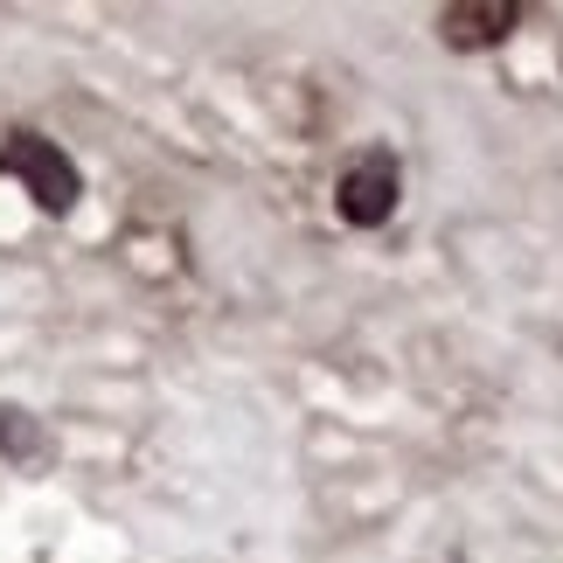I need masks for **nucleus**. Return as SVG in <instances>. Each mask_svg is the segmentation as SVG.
Masks as SVG:
<instances>
[{
    "label": "nucleus",
    "mask_w": 563,
    "mask_h": 563,
    "mask_svg": "<svg viewBox=\"0 0 563 563\" xmlns=\"http://www.w3.org/2000/svg\"><path fill=\"white\" fill-rule=\"evenodd\" d=\"M0 167L35 195L49 216H70L77 209V167H70V154H63L56 140H42V133H14L8 146H0Z\"/></svg>",
    "instance_id": "obj_1"
},
{
    "label": "nucleus",
    "mask_w": 563,
    "mask_h": 563,
    "mask_svg": "<svg viewBox=\"0 0 563 563\" xmlns=\"http://www.w3.org/2000/svg\"><path fill=\"white\" fill-rule=\"evenodd\" d=\"M334 209H341V223H355V230H376L397 216V161L376 154V161H355L349 175H341L334 188Z\"/></svg>",
    "instance_id": "obj_2"
},
{
    "label": "nucleus",
    "mask_w": 563,
    "mask_h": 563,
    "mask_svg": "<svg viewBox=\"0 0 563 563\" xmlns=\"http://www.w3.org/2000/svg\"><path fill=\"white\" fill-rule=\"evenodd\" d=\"M515 21H522V8L515 0H487V8H445V42L452 49H494Z\"/></svg>",
    "instance_id": "obj_3"
}]
</instances>
